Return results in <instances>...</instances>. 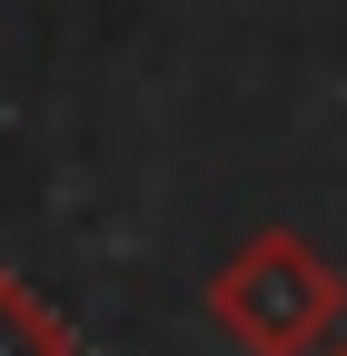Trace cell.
Returning a JSON list of instances; mask_svg holds the SVG:
<instances>
[{
  "label": "cell",
  "instance_id": "1",
  "mask_svg": "<svg viewBox=\"0 0 347 356\" xmlns=\"http://www.w3.org/2000/svg\"><path fill=\"white\" fill-rule=\"evenodd\" d=\"M208 317H219V337L238 356H327L347 337V277L298 228H258L219 257Z\"/></svg>",
  "mask_w": 347,
  "mask_h": 356
},
{
  "label": "cell",
  "instance_id": "2",
  "mask_svg": "<svg viewBox=\"0 0 347 356\" xmlns=\"http://www.w3.org/2000/svg\"><path fill=\"white\" fill-rule=\"evenodd\" d=\"M0 356H79V327L40 287H20L10 267H0Z\"/></svg>",
  "mask_w": 347,
  "mask_h": 356
},
{
  "label": "cell",
  "instance_id": "3",
  "mask_svg": "<svg viewBox=\"0 0 347 356\" xmlns=\"http://www.w3.org/2000/svg\"><path fill=\"white\" fill-rule=\"evenodd\" d=\"M327 356H347V337H337V346H327Z\"/></svg>",
  "mask_w": 347,
  "mask_h": 356
}]
</instances>
